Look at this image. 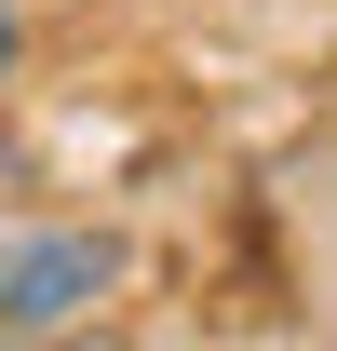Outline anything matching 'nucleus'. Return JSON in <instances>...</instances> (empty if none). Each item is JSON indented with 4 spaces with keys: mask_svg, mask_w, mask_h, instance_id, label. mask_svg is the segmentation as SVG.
Masks as SVG:
<instances>
[{
    "mask_svg": "<svg viewBox=\"0 0 337 351\" xmlns=\"http://www.w3.org/2000/svg\"><path fill=\"white\" fill-rule=\"evenodd\" d=\"M122 284H135L122 230H0V351L14 338H82Z\"/></svg>",
    "mask_w": 337,
    "mask_h": 351,
    "instance_id": "obj_1",
    "label": "nucleus"
},
{
    "mask_svg": "<svg viewBox=\"0 0 337 351\" xmlns=\"http://www.w3.org/2000/svg\"><path fill=\"white\" fill-rule=\"evenodd\" d=\"M14 68H27V14L0 0V82H14Z\"/></svg>",
    "mask_w": 337,
    "mask_h": 351,
    "instance_id": "obj_2",
    "label": "nucleus"
}]
</instances>
